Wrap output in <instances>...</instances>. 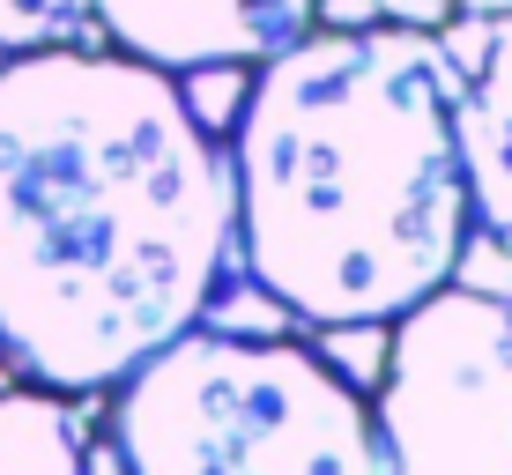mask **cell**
I'll use <instances>...</instances> for the list:
<instances>
[{
	"mask_svg": "<svg viewBox=\"0 0 512 475\" xmlns=\"http://www.w3.org/2000/svg\"><path fill=\"white\" fill-rule=\"evenodd\" d=\"M231 268V164L179 75L90 45L0 67V357L30 386L112 394Z\"/></svg>",
	"mask_w": 512,
	"mask_h": 475,
	"instance_id": "1",
	"label": "cell"
},
{
	"mask_svg": "<svg viewBox=\"0 0 512 475\" xmlns=\"http://www.w3.org/2000/svg\"><path fill=\"white\" fill-rule=\"evenodd\" d=\"M238 268L305 327H394L468 260L453 52L438 30H305L231 112Z\"/></svg>",
	"mask_w": 512,
	"mask_h": 475,
	"instance_id": "2",
	"label": "cell"
},
{
	"mask_svg": "<svg viewBox=\"0 0 512 475\" xmlns=\"http://www.w3.org/2000/svg\"><path fill=\"white\" fill-rule=\"evenodd\" d=\"M127 475H386L372 401L320 349L186 327L112 386Z\"/></svg>",
	"mask_w": 512,
	"mask_h": 475,
	"instance_id": "3",
	"label": "cell"
},
{
	"mask_svg": "<svg viewBox=\"0 0 512 475\" xmlns=\"http://www.w3.org/2000/svg\"><path fill=\"white\" fill-rule=\"evenodd\" d=\"M386 475H512V283H438L372 394Z\"/></svg>",
	"mask_w": 512,
	"mask_h": 475,
	"instance_id": "4",
	"label": "cell"
},
{
	"mask_svg": "<svg viewBox=\"0 0 512 475\" xmlns=\"http://www.w3.org/2000/svg\"><path fill=\"white\" fill-rule=\"evenodd\" d=\"M320 0H97V30L127 60L164 75H216V67L268 60L305 38Z\"/></svg>",
	"mask_w": 512,
	"mask_h": 475,
	"instance_id": "5",
	"label": "cell"
},
{
	"mask_svg": "<svg viewBox=\"0 0 512 475\" xmlns=\"http://www.w3.org/2000/svg\"><path fill=\"white\" fill-rule=\"evenodd\" d=\"M453 52V127H461L468 216L512 260V8L461 23Z\"/></svg>",
	"mask_w": 512,
	"mask_h": 475,
	"instance_id": "6",
	"label": "cell"
},
{
	"mask_svg": "<svg viewBox=\"0 0 512 475\" xmlns=\"http://www.w3.org/2000/svg\"><path fill=\"white\" fill-rule=\"evenodd\" d=\"M0 475H127L90 416H75L67 394L8 386L0 394Z\"/></svg>",
	"mask_w": 512,
	"mask_h": 475,
	"instance_id": "7",
	"label": "cell"
},
{
	"mask_svg": "<svg viewBox=\"0 0 512 475\" xmlns=\"http://www.w3.org/2000/svg\"><path fill=\"white\" fill-rule=\"evenodd\" d=\"M97 0H0V52L38 45H90Z\"/></svg>",
	"mask_w": 512,
	"mask_h": 475,
	"instance_id": "8",
	"label": "cell"
},
{
	"mask_svg": "<svg viewBox=\"0 0 512 475\" xmlns=\"http://www.w3.org/2000/svg\"><path fill=\"white\" fill-rule=\"evenodd\" d=\"M372 8L409 30H461V23H483V15L512 8V0H372Z\"/></svg>",
	"mask_w": 512,
	"mask_h": 475,
	"instance_id": "9",
	"label": "cell"
}]
</instances>
